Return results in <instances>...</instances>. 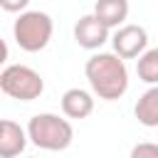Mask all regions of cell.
<instances>
[{
	"label": "cell",
	"mask_w": 158,
	"mask_h": 158,
	"mask_svg": "<svg viewBox=\"0 0 158 158\" xmlns=\"http://www.w3.org/2000/svg\"><path fill=\"white\" fill-rule=\"evenodd\" d=\"M54 32V22L42 10H25L12 25V37L20 49L25 52H40L49 44Z\"/></svg>",
	"instance_id": "obj_3"
},
{
	"label": "cell",
	"mask_w": 158,
	"mask_h": 158,
	"mask_svg": "<svg viewBox=\"0 0 158 158\" xmlns=\"http://www.w3.org/2000/svg\"><path fill=\"white\" fill-rule=\"evenodd\" d=\"M94 15H96L109 30L121 27L123 20L128 17V0H96Z\"/></svg>",
	"instance_id": "obj_10"
},
{
	"label": "cell",
	"mask_w": 158,
	"mask_h": 158,
	"mask_svg": "<svg viewBox=\"0 0 158 158\" xmlns=\"http://www.w3.org/2000/svg\"><path fill=\"white\" fill-rule=\"evenodd\" d=\"M27 136L42 151H64L74 141V128L67 118L44 111V114H35L27 121Z\"/></svg>",
	"instance_id": "obj_2"
},
{
	"label": "cell",
	"mask_w": 158,
	"mask_h": 158,
	"mask_svg": "<svg viewBox=\"0 0 158 158\" xmlns=\"http://www.w3.org/2000/svg\"><path fill=\"white\" fill-rule=\"evenodd\" d=\"M27 5H30V0H0V7L5 12H25Z\"/></svg>",
	"instance_id": "obj_13"
},
{
	"label": "cell",
	"mask_w": 158,
	"mask_h": 158,
	"mask_svg": "<svg viewBox=\"0 0 158 158\" xmlns=\"http://www.w3.org/2000/svg\"><path fill=\"white\" fill-rule=\"evenodd\" d=\"M27 128L20 123L2 118L0 121V158H17L27 146Z\"/></svg>",
	"instance_id": "obj_7"
},
{
	"label": "cell",
	"mask_w": 158,
	"mask_h": 158,
	"mask_svg": "<svg viewBox=\"0 0 158 158\" xmlns=\"http://www.w3.org/2000/svg\"><path fill=\"white\" fill-rule=\"evenodd\" d=\"M131 158H158V143L143 141L131 148Z\"/></svg>",
	"instance_id": "obj_12"
},
{
	"label": "cell",
	"mask_w": 158,
	"mask_h": 158,
	"mask_svg": "<svg viewBox=\"0 0 158 158\" xmlns=\"http://www.w3.org/2000/svg\"><path fill=\"white\" fill-rule=\"evenodd\" d=\"M94 111V96L86 89H67L62 94V114L67 118H86Z\"/></svg>",
	"instance_id": "obj_8"
},
{
	"label": "cell",
	"mask_w": 158,
	"mask_h": 158,
	"mask_svg": "<svg viewBox=\"0 0 158 158\" xmlns=\"http://www.w3.org/2000/svg\"><path fill=\"white\" fill-rule=\"evenodd\" d=\"M136 72H138V79L146 81V84H158V47L153 49H146L138 59H136Z\"/></svg>",
	"instance_id": "obj_11"
},
{
	"label": "cell",
	"mask_w": 158,
	"mask_h": 158,
	"mask_svg": "<svg viewBox=\"0 0 158 158\" xmlns=\"http://www.w3.org/2000/svg\"><path fill=\"white\" fill-rule=\"evenodd\" d=\"M0 89H2V94H7L10 99L35 101V99H40L42 91H44V79H42L40 72H35L32 67L7 64V67L0 72Z\"/></svg>",
	"instance_id": "obj_4"
},
{
	"label": "cell",
	"mask_w": 158,
	"mask_h": 158,
	"mask_svg": "<svg viewBox=\"0 0 158 158\" xmlns=\"http://www.w3.org/2000/svg\"><path fill=\"white\" fill-rule=\"evenodd\" d=\"M84 74L89 79L91 91L104 101H116L128 89V69L116 52L91 54L84 64Z\"/></svg>",
	"instance_id": "obj_1"
},
{
	"label": "cell",
	"mask_w": 158,
	"mask_h": 158,
	"mask_svg": "<svg viewBox=\"0 0 158 158\" xmlns=\"http://www.w3.org/2000/svg\"><path fill=\"white\" fill-rule=\"evenodd\" d=\"M111 44L121 59H136L148 49V32L141 25H121L116 27Z\"/></svg>",
	"instance_id": "obj_5"
},
{
	"label": "cell",
	"mask_w": 158,
	"mask_h": 158,
	"mask_svg": "<svg viewBox=\"0 0 158 158\" xmlns=\"http://www.w3.org/2000/svg\"><path fill=\"white\" fill-rule=\"evenodd\" d=\"M74 40L79 47L84 49H99L106 40H109V27L91 12V15H84L77 20L74 25Z\"/></svg>",
	"instance_id": "obj_6"
},
{
	"label": "cell",
	"mask_w": 158,
	"mask_h": 158,
	"mask_svg": "<svg viewBox=\"0 0 158 158\" xmlns=\"http://www.w3.org/2000/svg\"><path fill=\"white\" fill-rule=\"evenodd\" d=\"M133 114H136L141 126H146V128L158 126V84H153L151 89H146L138 96V101L133 106Z\"/></svg>",
	"instance_id": "obj_9"
}]
</instances>
